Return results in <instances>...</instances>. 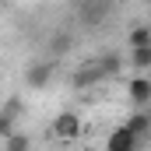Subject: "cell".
Masks as SVG:
<instances>
[{
  "label": "cell",
  "instance_id": "cell-11",
  "mask_svg": "<svg viewBox=\"0 0 151 151\" xmlns=\"http://www.w3.org/2000/svg\"><path fill=\"white\" fill-rule=\"evenodd\" d=\"M130 67H134L137 74H148V67H151V46H137V49H130Z\"/></svg>",
  "mask_w": 151,
  "mask_h": 151
},
{
  "label": "cell",
  "instance_id": "cell-13",
  "mask_svg": "<svg viewBox=\"0 0 151 151\" xmlns=\"http://www.w3.org/2000/svg\"><path fill=\"white\" fill-rule=\"evenodd\" d=\"M127 46H130V49H137V46H151V28H148V25H134L130 35H127Z\"/></svg>",
  "mask_w": 151,
  "mask_h": 151
},
{
  "label": "cell",
  "instance_id": "cell-14",
  "mask_svg": "<svg viewBox=\"0 0 151 151\" xmlns=\"http://www.w3.org/2000/svg\"><path fill=\"white\" fill-rule=\"evenodd\" d=\"M141 4H151V0H141Z\"/></svg>",
  "mask_w": 151,
  "mask_h": 151
},
{
  "label": "cell",
  "instance_id": "cell-1",
  "mask_svg": "<svg viewBox=\"0 0 151 151\" xmlns=\"http://www.w3.org/2000/svg\"><path fill=\"white\" fill-rule=\"evenodd\" d=\"M56 63H60V60H53V56H46V60H32V63L25 67V84H28L32 91L49 88V81H53V74H56Z\"/></svg>",
  "mask_w": 151,
  "mask_h": 151
},
{
  "label": "cell",
  "instance_id": "cell-12",
  "mask_svg": "<svg viewBox=\"0 0 151 151\" xmlns=\"http://www.w3.org/2000/svg\"><path fill=\"white\" fill-rule=\"evenodd\" d=\"M4 151H32V137L21 134V130H14V134L4 137Z\"/></svg>",
  "mask_w": 151,
  "mask_h": 151
},
{
  "label": "cell",
  "instance_id": "cell-3",
  "mask_svg": "<svg viewBox=\"0 0 151 151\" xmlns=\"http://www.w3.org/2000/svg\"><path fill=\"white\" fill-rule=\"evenodd\" d=\"M81 4V11H77V18L88 25V28H95V25H102L106 18H109V0H77Z\"/></svg>",
  "mask_w": 151,
  "mask_h": 151
},
{
  "label": "cell",
  "instance_id": "cell-4",
  "mask_svg": "<svg viewBox=\"0 0 151 151\" xmlns=\"http://www.w3.org/2000/svg\"><path fill=\"white\" fill-rule=\"evenodd\" d=\"M141 148H144V141H141V137H134L123 123H119L113 134L106 137V151H141Z\"/></svg>",
  "mask_w": 151,
  "mask_h": 151
},
{
  "label": "cell",
  "instance_id": "cell-8",
  "mask_svg": "<svg viewBox=\"0 0 151 151\" xmlns=\"http://www.w3.org/2000/svg\"><path fill=\"white\" fill-rule=\"evenodd\" d=\"M70 46H74V35H70L67 28H60V32H53V35H49V46H46V56L60 60V56H67V53H70Z\"/></svg>",
  "mask_w": 151,
  "mask_h": 151
},
{
  "label": "cell",
  "instance_id": "cell-10",
  "mask_svg": "<svg viewBox=\"0 0 151 151\" xmlns=\"http://www.w3.org/2000/svg\"><path fill=\"white\" fill-rule=\"evenodd\" d=\"M95 63H99V70H102V81H109L123 70V56L119 53H102V56H95Z\"/></svg>",
  "mask_w": 151,
  "mask_h": 151
},
{
  "label": "cell",
  "instance_id": "cell-7",
  "mask_svg": "<svg viewBox=\"0 0 151 151\" xmlns=\"http://www.w3.org/2000/svg\"><path fill=\"white\" fill-rule=\"evenodd\" d=\"M18 116H21V102H18V99H11V102H4V106H0V141H4L7 134H14Z\"/></svg>",
  "mask_w": 151,
  "mask_h": 151
},
{
  "label": "cell",
  "instance_id": "cell-6",
  "mask_svg": "<svg viewBox=\"0 0 151 151\" xmlns=\"http://www.w3.org/2000/svg\"><path fill=\"white\" fill-rule=\"evenodd\" d=\"M70 84H74L77 91H81V88H91V84H102V70H99V63H95V60H84L74 74H70Z\"/></svg>",
  "mask_w": 151,
  "mask_h": 151
},
{
  "label": "cell",
  "instance_id": "cell-5",
  "mask_svg": "<svg viewBox=\"0 0 151 151\" xmlns=\"http://www.w3.org/2000/svg\"><path fill=\"white\" fill-rule=\"evenodd\" d=\"M127 95H130V102H134L137 109H144V106L151 102V77L148 74L130 77V81H127Z\"/></svg>",
  "mask_w": 151,
  "mask_h": 151
},
{
  "label": "cell",
  "instance_id": "cell-2",
  "mask_svg": "<svg viewBox=\"0 0 151 151\" xmlns=\"http://www.w3.org/2000/svg\"><path fill=\"white\" fill-rule=\"evenodd\" d=\"M81 130H84V123H81V116L77 113H60L56 119H53V137L56 141H77L81 137Z\"/></svg>",
  "mask_w": 151,
  "mask_h": 151
},
{
  "label": "cell",
  "instance_id": "cell-9",
  "mask_svg": "<svg viewBox=\"0 0 151 151\" xmlns=\"http://www.w3.org/2000/svg\"><path fill=\"white\" fill-rule=\"evenodd\" d=\"M123 127H127V130H130L134 137H141V141L148 144V137H151V113H144V109H137V113L130 116V119H127Z\"/></svg>",
  "mask_w": 151,
  "mask_h": 151
}]
</instances>
